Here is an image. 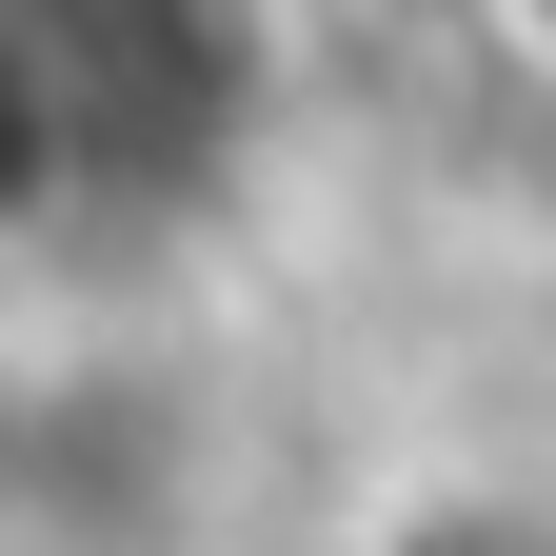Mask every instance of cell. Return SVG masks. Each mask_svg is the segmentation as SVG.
Listing matches in <instances>:
<instances>
[{"instance_id":"2","label":"cell","mask_w":556,"mask_h":556,"mask_svg":"<svg viewBox=\"0 0 556 556\" xmlns=\"http://www.w3.org/2000/svg\"><path fill=\"white\" fill-rule=\"evenodd\" d=\"M358 556H556V497H417V517H378Z\"/></svg>"},{"instance_id":"1","label":"cell","mask_w":556,"mask_h":556,"mask_svg":"<svg viewBox=\"0 0 556 556\" xmlns=\"http://www.w3.org/2000/svg\"><path fill=\"white\" fill-rule=\"evenodd\" d=\"M239 119V0H0V258H100L119 219H179Z\"/></svg>"}]
</instances>
